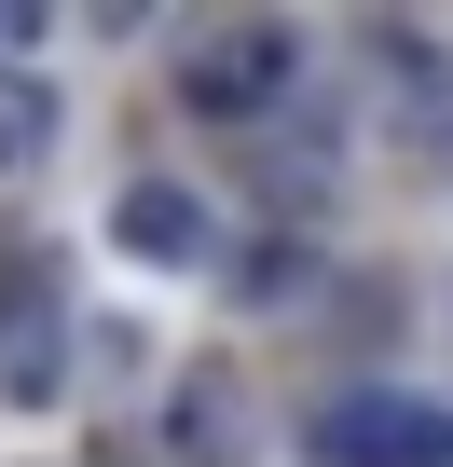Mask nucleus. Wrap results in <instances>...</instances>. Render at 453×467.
<instances>
[{"label":"nucleus","instance_id":"nucleus-1","mask_svg":"<svg viewBox=\"0 0 453 467\" xmlns=\"http://www.w3.org/2000/svg\"><path fill=\"white\" fill-rule=\"evenodd\" d=\"M303 97V28H275V15H248V28H206V42H179V110L192 124H275Z\"/></svg>","mask_w":453,"mask_h":467},{"label":"nucleus","instance_id":"nucleus-2","mask_svg":"<svg viewBox=\"0 0 453 467\" xmlns=\"http://www.w3.org/2000/svg\"><path fill=\"white\" fill-rule=\"evenodd\" d=\"M316 467H453V412L439 399H398V385H357L303 426Z\"/></svg>","mask_w":453,"mask_h":467},{"label":"nucleus","instance_id":"nucleus-3","mask_svg":"<svg viewBox=\"0 0 453 467\" xmlns=\"http://www.w3.org/2000/svg\"><path fill=\"white\" fill-rule=\"evenodd\" d=\"M165 440H179V467H248V399H234V371H179Z\"/></svg>","mask_w":453,"mask_h":467},{"label":"nucleus","instance_id":"nucleus-4","mask_svg":"<svg viewBox=\"0 0 453 467\" xmlns=\"http://www.w3.org/2000/svg\"><path fill=\"white\" fill-rule=\"evenodd\" d=\"M110 234H124V262H206V192H179V179H138V192L110 206Z\"/></svg>","mask_w":453,"mask_h":467},{"label":"nucleus","instance_id":"nucleus-5","mask_svg":"<svg viewBox=\"0 0 453 467\" xmlns=\"http://www.w3.org/2000/svg\"><path fill=\"white\" fill-rule=\"evenodd\" d=\"M28 151H42V97H28V83H0V165H28Z\"/></svg>","mask_w":453,"mask_h":467}]
</instances>
